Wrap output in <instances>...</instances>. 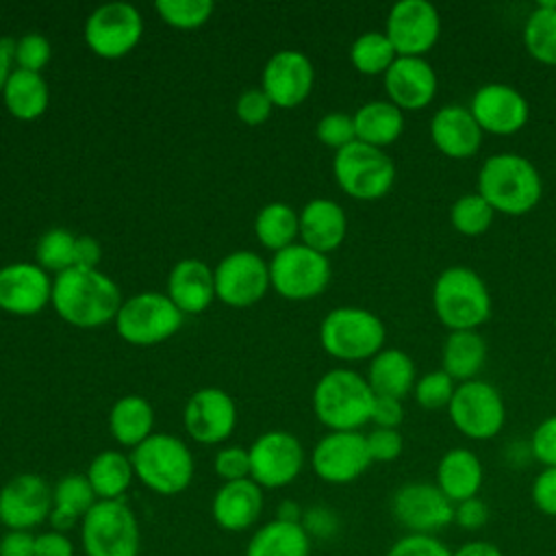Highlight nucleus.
I'll use <instances>...</instances> for the list:
<instances>
[{"label": "nucleus", "mask_w": 556, "mask_h": 556, "mask_svg": "<svg viewBox=\"0 0 556 556\" xmlns=\"http://www.w3.org/2000/svg\"><path fill=\"white\" fill-rule=\"evenodd\" d=\"M52 306L61 319L78 328H98L117 317L119 287L100 269L70 267L52 280Z\"/></svg>", "instance_id": "obj_1"}, {"label": "nucleus", "mask_w": 556, "mask_h": 556, "mask_svg": "<svg viewBox=\"0 0 556 556\" xmlns=\"http://www.w3.org/2000/svg\"><path fill=\"white\" fill-rule=\"evenodd\" d=\"M476 191L495 213L519 217L539 204L543 180L536 165L523 154L497 152L480 165Z\"/></svg>", "instance_id": "obj_2"}, {"label": "nucleus", "mask_w": 556, "mask_h": 556, "mask_svg": "<svg viewBox=\"0 0 556 556\" xmlns=\"http://www.w3.org/2000/svg\"><path fill=\"white\" fill-rule=\"evenodd\" d=\"M432 308L450 332L478 330L491 317V293L478 271L452 265L432 285Z\"/></svg>", "instance_id": "obj_3"}, {"label": "nucleus", "mask_w": 556, "mask_h": 556, "mask_svg": "<svg viewBox=\"0 0 556 556\" xmlns=\"http://www.w3.org/2000/svg\"><path fill=\"white\" fill-rule=\"evenodd\" d=\"M374 391L365 376L337 367L326 371L313 389V413L332 430H358L371 419Z\"/></svg>", "instance_id": "obj_4"}, {"label": "nucleus", "mask_w": 556, "mask_h": 556, "mask_svg": "<svg viewBox=\"0 0 556 556\" xmlns=\"http://www.w3.org/2000/svg\"><path fill=\"white\" fill-rule=\"evenodd\" d=\"M135 478L159 495H178L193 480V454L167 432H152L130 452Z\"/></svg>", "instance_id": "obj_5"}, {"label": "nucleus", "mask_w": 556, "mask_h": 556, "mask_svg": "<svg viewBox=\"0 0 556 556\" xmlns=\"http://www.w3.org/2000/svg\"><path fill=\"white\" fill-rule=\"evenodd\" d=\"M387 339L384 321L369 308L337 306L319 324V341L326 354L354 363L374 358Z\"/></svg>", "instance_id": "obj_6"}, {"label": "nucleus", "mask_w": 556, "mask_h": 556, "mask_svg": "<svg viewBox=\"0 0 556 556\" xmlns=\"http://www.w3.org/2000/svg\"><path fill=\"white\" fill-rule=\"evenodd\" d=\"M85 556H139L141 530L124 500H98L80 519Z\"/></svg>", "instance_id": "obj_7"}, {"label": "nucleus", "mask_w": 556, "mask_h": 556, "mask_svg": "<svg viewBox=\"0 0 556 556\" xmlns=\"http://www.w3.org/2000/svg\"><path fill=\"white\" fill-rule=\"evenodd\" d=\"M332 174L345 195L371 202L391 191L395 182V163L384 150L354 141L334 152Z\"/></svg>", "instance_id": "obj_8"}, {"label": "nucleus", "mask_w": 556, "mask_h": 556, "mask_svg": "<svg viewBox=\"0 0 556 556\" xmlns=\"http://www.w3.org/2000/svg\"><path fill=\"white\" fill-rule=\"evenodd\" d=\"M447 415L452 426L471 441H489L497 437L506 424L502 393L480 378L456 384Z\"/></svg>", "instance_id": "obj_9"}, {"label": "nucleus", "mask_w": 556, "mask_h": 556, "mask_svg": "<svg viewBox=\"0 0 556 556\" xmlns=\"http://www.w3.org/2000/svg\"><path fill=\"white\" fill-rule=\"evenodd\" d=\"M330 276L328 256L304 243H293L276 252L269 261V285L287 300H313L321 295Z\"/></svg>", "instance_id": "obj_10"}, {"label": "nucleus", "mask_w": 556, "mask_h": 556, "mask_svg": "<svg viewBox=\"0 0 556 556\" xmlns=\"http://www.w3.org/2000/svg\"><path fill=\"white\" fill-rule=\"evenodd\" d=\"M182 324V313L176 304L159 291H141L122 302L115 328L117 334L132 345H154L172 334Z\"/></svg>", "instance_id": "obj_11"}, {"label": "nucleus", "mask_w": 556, "mask_h": 556, "mask_svg": "<svg viewBox=\"0 0 556 556\" xmlns=\"http://www.w3.org/2000/svg\"><path fill=\"white\" fill-rule=\"evenodd\" d=\"M391 515L408 534H434L454 523V504L434 482L410 480L391 495Z\"/></svg>", "instance_id": "obj_12"}, {"label": "nucleus", "mask_w": 556, "mask_h": 556, "mask_svg": "<svg viewBox=\"0 0 556 556\" xmlns=\"http://www.w3.org/2000/svg\"><path fill=\"white\" fill-rule=\"evenodd\" d=\"M143 33V17L128 2H106L85 22V41L96 56L122 59L135 50Z\"/></svg>", "instance_id": "obj_13"}, {"label": "nucleus", "mask_w": 556, "mask_h": 556, "mask_svg": "<svg viewBox=\"0 0 556 556\" xmlns=\"http://www.w3.org/2000/svg\"><path fill=\"white\" fill-rule=\"evenodd\" d=\"M250 478L261 489H282L291 484L304 467V447L287 430H269L248 447Z\"/></svg>", "instance_id": "obj_14"}, {"label": "nucleus", "mask_w": 556, "mask_h": 556, "mask_svg": "<svg viewBox=\"0 0 556 556\" xmlns=\"http://www.w3.org/2000/svg\"><path fill=\"white\" fill-rule=\"evenodd\" d=\"M384 35L397 56H426L439 41L441 15L428 0H400L387 15Z\"/></svg>", "instance_id": "obj_15"}, {"label": "nucleus", "mask_w": 556, "mask_h": 556, "mask_svg": "<svg viewBox=\"0 0 556 556\" xmlns=\"http://www.w3.org/2000/svg\"><path fill=\"white\" fill-rule=\"evenodd\" d=\"M371 465L365 434L358 430H332L324 434L313 452L311 467L328 484H348L361 478Z\"/></svg>", "instance_id": "obj_16"}, {"label": "nucleus", "mask_w": 556, "mask_h": 556, "mask_svg": "<svg viewBox=\"0 0 556 556\" xmlns=\"http://www.w3.org/2000/svg\"><path fill=\"white\" fill-rule=\"evenodd\" d=\"M215 295L228 306L243 308L258 302L269 289V265L250 250L224 256L213 269Z\"/></svg>", "instance_id": "obj_17"}, {"label": "nucleus", "mask_w": 556, "mask_h": 556, "mask_svg": "<svg viewBox=\"0 0 556 556\" xmlns=\"http://www.w3.org/2000/svg\"><path fill=\"white\" fill-rule=\"evenodd\" d=\"M52 486L39 473H17L0 489V523L7 530H26L48 521Z\"/></svg>", "instance_id": "obj_18"}, {"label": "nucleus", "mask_w": 556, "mask_h": 556, "mask_svg": "<svg viewBox=\"0 0 556 556\" xmlns=\"http://www.w3.org/2000/svg\"><path fill=\"white\" fill-rule=\"evenodd\" d=\"M469 111L482 132L500 137L519 132L530 117V104L526 96L506 83L480 85L471 96Z\"/></svg>", "instance_id": "obj_19"}, {"label": "nucleus", "mask_w": 556, "mask_h": 556, "mask_svg": "<svg viewBox=\"0 0 556 556\" xmlns=\"http://www.w3.org/2000/svg\"><path fill=\"white\" fill-rule=\"evenodd\" d=\"M315 70L311 59L300 50H278L269 56L261 74V89L274 106L293 109L313 91Z\"/></svg>", "instance_id": "obj_20"}, {"label": "nucleus", "mask_w": 556, "mask_h": 556, "mask_svg": "<svg viewBox=\"0 0 556 556\" xmlns=\"http://www.w3.org/2000/svg\"><path fill=\"white\" fill-rule=\"evenodd\" d=\"M182 421L187 434L204 445H215L226 441L237 426L235 400L215 387H204L195 391L182 410Z\"/></svg>", "instance_id": "obj_21"}, {"label": "nucleus", "mask_w": 556, "mask_h": 556, "mask_svg": "<svg viewBox=\"0 0 556 556\" xmlns=\"http://www.w3.org/2000/svg\"><path fill=\"white\" fill-rule=\"evenodd\" d=\"M387 100L404 111H421L432 104L439 80L424 56H397L382 76Z\"/></svg>", "instance_id": "obj_22"}, {"label": "nucleus", "mask_w": 556, "mask_h": 556, "mask_svg": "<svg viewBox=\"0 0 556 556\" xmlns=\"http://www.w3.org/2000/svg\"><path fill=\"white\" fill-rule=\"evenodd\" d=\"M52 300V280L37 263L0 267V308L11 315H35Z\"/></svg>", "instance_id": "obj_23"}, {"label": "nucleus", "mask_w": 556, "mask_h": 556, "mask_svg": "<svg viewBox=\"0 0 556 556\" xmlns=\"http://www.w3.org/2000/svg\"><path fill=\"white\" fill-rule=\"evenodd\" d=\"M482 128L469 106L445 104L430 119V139L434 148L456 161L473 156L482 146Z\"/></svg>", "instance_id": "obj_24"}, {"label": "nucleus", "mask_w": 556, "mask_h": 556, "mask_svg": "<svg viewBox=\"0 0 556 556\" xmlns=\"http://www.w3.org/2000/svg\"><path fill=\"white\" fill-rule=\"evenodd\" d=\"M263 513V489L252 480L224 482L211 502L213 521L226 532H243L252 528Z\"/></svg>", "instance_id": "obj_25"}, {"label": "nucleus", "mask_w": 556, "mask_h": 556, "mask_svg": "<svg viewBox=\"0 0 556 556\" xmlns=\"http://www.w3.org/2000/svg\"><path fill=\"white\" fill-rule=\"evenodd\" d=\"M167 298L182 315H198L206 311L217 298L213 269L200 258L178 261L167 278Z\"/></svg>", "instance_id": "obj_26"}, {"label": "nucleus", "mask_w": 556, "mask_h": 556, "mask_svg": "<svg viewBox=\"0 0 556 556\" xmlns=\"http://www.w3.org/2000/svg\"><path fill=\"white\" fill-rule=\"evenodd\" d=\"M348 235V215L330 198H315L300 211V239L304 245L328 254L337 250Z\"/></svg>", "instance_id": "obj_27"}, {"label": "nucleus", "mask_w": 556, "mask_h": 556, "mask_svg": "<svg viewBox=\"0 0 556 556\" xmlns=\"http://www.w3.org/2000/svg\"><path fill=\"white\" fill-rule=\"evenodd\" d=\"M482 482H484L482 460L469 447H452L437 463L434 484L452 504H458L469 497H478Z\"/></svg>", "instance_id": "obj_28"}, {"label": "nucleus", "mask_w": 556, "mask_h": 556, "mask_svg": "<svg viewBox=\"0 0 556 556\" xmlns=\"http://www.w3.org/2000/svg\"><path fill=\"white\" fill-rule=\"evenodd\" d=\"M365 378L374 395L404 400L417 382L415 361L400 348H382L369 361Z\"/></svg>", "instance_id": "obj_29"}, {"label": "nucleus", "mask_w": 556, "mask_h": 556, "mask_svg": "<svg viewBox=\"0 0 556 556\" xmlns=\"http://www.w3.org/2000/svg\"><path fill=\"white\" fill-rule=\"evenodd\" d=\"M98 502L85 473H67L52 486V510L48 517L50 530L67 534L80 526V519Z\"/></svg>", "instance_id": "obj_30"}, {"label": "nucleus", "mask_w": 556, "mask_h": 556, "mask_svg": "<svg viewBox=\"0 0 556 556\" xmlns=\"http://www.w3.org/2000/svg\"><path fill=\"white\" fill-rule=\"evenodd\" d=\"M486 339L478 330H454L441 350V369L458 384L476 380L486 363Z\"/></svg>", "instance_id": "obj_31"}, {"label": "nucleus", "mask_w": 556, "mask_h": 556, "mask_svg": "<svg viewBox=\"0 0 556 556\" xmlns=\"http://www.w3.org/2000/svg\"><path fill=\"white\" fill-rule=\"evenodd\" d=\"M352 117L356 141L380 150L395 143L404 132V113L389 100H369Z\"/></svg>", "instance_id": "obj_32"}, {"label": "nucleus", "mask_w": 556, "mask_h": 556, "mask_svg": "<svg viewBox=\"0 0 556 556\" xmlns=\"http://www.w3.org/2000/svg\"><path fill=\"white\" fill-rule=\"evenodd\" d=\"M243 556H311V536L302 523L271 519L252 532Z\"/></svg>", "instance_id": "obj_33"}, {"label": "nucleus", "mask_w": 556, "mask_h": 556, "mask_svg": "<svg viewBox=\"0 0 556 556\" xmlns=\"http://www.w3.org/2000/svg\"><path fill=\"white\" fill-rule=\"evenodd\" d=\"M2 100L7 111L22 122L37 119L48 109V83L41 74L28 70H13L4 83Z\"/></svg>", "instance_id": "obj_34"}, {"label": "nucleus", "mask_w": 556, "mask_h": 556, "mask_svg": "<svg viewBox=\"0 0 556 556\" xmlns=\"http://www.w3.org/2000/svg\"><path fill=\"white\" fill-rule=\"evenodd\" d=\"M154 410L141 395L119 397L109 413V430L113 439L124 447H137L152 434Z\"/></svg>", "instance_id": "obj_35"}, {"label": "nucleus", "mask_w": 556, "mask_h": 556, "mask_svg": "<svg viewBox=\"0 0 556 556\" xmlns=\"http://www.w3.org/2000/svg\"><path fill=\"white\" fill-rule=\"evenodd\" d=\"M85 476L98 500H124L132 484L135 469L130 456L117 450H102L91 458Z\"/></svg>", "instance_id": "obj_36"}, {"label": "nucleus", "mask_w": 556, "mask_h": 556, "mask_svg": "<svg viewBox=\"0 0 556 556\" xmlns=\"http://www.w3.org/2000/svg\"><path fill=\"white\" fill-rule=\"evenodd\" d=\"M523 46L528 54L543 63L556 65V2H536L523 22Z\"/></svg>", "instance_id": "obj_37"}, {"label": "nucleus", "mask_w": 556, "mask_h": 556, "mask_svg": "<svg viewBox=\"0 0 556 556\" xmlns=\"http://www.w3.org/2000/svg\"><path fill=\"white\" fill-rule=\"evenodd\" d=\"M254 235L263 248L280 252L300 235V215L285 202L265 204L254 219Z\"/></svg>", "instance_id": "obj_38"}, {"label": "nucleus", "mask_w": 556, "mask_h": 556, "mask_svg": "<svg viewBox=\"0 0 556 556\" xmlns=\"http://www.w3.org/2000/svg\"><path fill=\"white\" fill-rule=\"evenodd\" d=\"M397 59L384 30H367L358 35L350 46V61L356 72L365 76H384L391 63Z\"/></svg>", "instance_id": "obj_39"}, {"label": "nucleus", "mask_w": 556, "mask_h": 556, "mask_svg": "<svg viewBox=\"0 0 556 556\" xmlns=\"http://www.w3.org/2000/svg\"><path fill=\"white\" fill-rule=\"evenodd\" d=\"M493 217H495V211L478 191L456 198L450 206V224L456 232L465 237L484 235L491 228Z\"/></svg>", "instance_id": "obj_40"}, {"label": "nucleus", "mask_w": 556, "mask_h": 556, "mask_svg": "<svg viewBox=\"0 0 556 556\" xmlns=\"http://www.w3.org/2000/svg\"><path fill=\"white\" fill-rule=\"evenodd\" d=\"M74 248H76V237L70 230L61 226L50 228L37 239V245H35L37 265L61 274L74 267Z\"/></svg>", "instance_id": "obj_41"}, {"label": "nucleus", "mask_w": 556, "mask_h": 556, "mask_svg": "<svg viewBox=\"0 0 556 556\" xmlns=\"http://www.w3.org/2000/svg\"><path fill=\"white\" fill-rule=\"evenodd\" d=\"M154 9L165 24L180 30H191L211 17L215 4L211 0H159Z\"/></svg>", "instance_id": "obj_42"}, {"label": "nucleus", "mask_w": 556, "mask_h": 556, "mask_svg": "<svg viewBox=\"0 0 556 556\" xmlns=\"http://www.w3.org/2000/svg\"><path fill=\"white\" fill-rule=\"evenodd\" d=\"M454 389H456V382L443 369H432L417 378L413 387V395L421 408L439 410V408H447L454 395Z\"/></svg>", "instance_id": "obj_43"}, {"label": "nucleus", "mask_w": 556, "mask_h": 556, "mask_svg": "<svg viewBox=\"0 0 556 556\" xmlns=\"http://www.w3.org/2000/svg\"><path fill=\"white\" fill-rule=\"evenodd\" d=\"M315 135L317 139L332 148L334 152L354 143L356 141V130H354V117L348 115V113H341V111H332V113H326L317 126H315Z\"/></svg>", "instance_id": "obj_44"}, {"label": "nucleus", "mask_w": 556, "mask_h": 556, "mask_svg": "<svg viewBox=\"0 0 556 556\" xmlns=\"http://www.w3.org/2000/svg\"><path fill=\"white\" fill-rule=\"evenodd\" d=\"M52 56L50 41L39 33H26L20 39H15V52L13 61L17 63V70H28L41 74V70L48 65Z\"/></svg>", "instance_id": "obj_45"}, {"label": "nucleus", "mask_w": 556, "mask_h": 556, "mask_svg": "<svg viewBox=\"0 0 556 556\" xmlns=\"http://www.w3.org/2000/svg\"><path fill=\"white\" fill-rule=\"evenodd\" d=\"M384 556H452V549L434 534H404L391 543Z\"/></svg>", "instance_id": "obj_46"}, {"label": "nucleus", "mask_w": 556, "mask_h": 556, "mask_svg": "<svg viewBox=\"0 0 556 556\" xmlns=\"http://www.w3.org/2000/svg\"><path fill=\"white\" fill-rule=\"evenodd\" d=\"M365 441L371 463H391L400 458L404 450V439L395 428H374L365 434Z\"/></svg>", "instance_id": "obj_47"}, {"label": "nucleus", "mask_w": 556, "mask_h": 556, "mask_svg": "<svg viewBox=\"0 0 556 556\" xmlns=\"http://www.w3.org/2000/svg\"><path fill=\"white\" fill-rule=\"evenodd\" d=\"M213 469H215V473H217L224 482L250 478V454H248V450L241 447V445L224 447V450H219V452L215 454Z\"/></svg>", "instance_id": "obj_48"}, {"label": "nucleus", "mask_w": 556, "mask_h": 556, "mask_svg": "<svg viewBox=\"0 0 556 556\" xmlns=\"http://www.w3.org/2000/svg\"><path fill=\"white\" fill-rule=\"evenodd\" d=\"M528 443L534 460H539L543 467H556V415L539 421Z\"/></svg>", "instance_id": "obj_49"}, {"label": "nucleus", "mask_w": 556, "mask_h": 556, "mask_svg": "<svg viewBox=\"0 0 556 556\" xmlns=\"http://www.w3.org/2000/svg\"><path fill=\"white\" fill-rule=\"evenodd\" d=\"M271 100L267 98V93L261 89V87H252V89H245L237 104H235V111L239 115V119L248 126H258L263 122H267V117L271 115Z\"/></svg>", "instance_id": "obj_50"}, {"label": "nucleus", "mask_w": 556, "mask_h": 556, "mask_svg": "<svg viewBox=\"0 0 556 556\" xmlns=\"http://www.w3.org/2000/svg\"><path fill=\"white\" fill-rule=\"evenodd\" d=\"M532 504L539 513L556 517V467H543L530 486Z\"/></svg>", "instance_id": "obj_51"}, {"label": "nucleus", "mask_w": 556, "mask_h": 556, "mask_svg": "<svg viewBox=\"0 0 556 556\" xmlns=\"http://www.w3.org/2000/svg\"><path fill=\"white\" fill-rule=\"evenodd\" d=\"M339 517L332 508L328 506H311L304 510L302 515V528L306 530V534L313 539H332L339 532Z\"/></svg>", "instance_id": "obj_52"}, {"label": "nucleus", "mask_w": 556, "mask_h": 556, "mask_svg": "<svg viewBox=\"0 0 556 556\" xmlns=\"http://www.w3.org/2000/svg\"><path fill=\"white\" fill-rule=\"evenodd\" d=\"M489 521V506L482 497H469L454 504V523L467 532H478Z\"/></svg>", "instance_id": "obj_53"}, {"label": "nucleus", "mask_w": 556, "mask_h": 556, "mask_svg": "<svg viewBox=\"0 0 556 556\" xmlns=\"http://www.w3.org/2000/svg\"><path fill=\"white\" fill-rule=\"evenodd\" d=\"M369 421L374 424V428H395L397 430L400 424L404 421V404H402V400L376 395Z\"/></svg>", "instance_id": "obj_54"}, {"label": "nucleus", "mask_w": 556, "mask_h": 556, "mask_svg": "<svg viewBox=\"0 0 556 556\" xmlns=\"http://www.w3.org/2000/svg\"><path fill=\"white\" fill-rule=\"evenodd\" d=\"M35 556H76V547L67 534L43 530L35 534Z\"/></svg>", "instance_id": "obj_55"}, {"label": "nucleus", "mask_w": 556, "mask_h": 556, "mask_svg": "<svg viewBox=\"0 0 556 556\" xmlns=\"http://www.w3.org/2000/svg\"><path fill=\"white\" fill-rule=\"evenodd\" d=\"M0 556H35V534L26 530H7L0 536Z\"/></svg>", "instance_id": "obj_56"}, {"label": "nucleus", "mask_w": 556, "mask_h": 556, "mask_svg": "<svg viewBox=\"0 0 556 556\" xmlns=\"http://www.w3.org/2000/svg\"><path fill=\"white\" fill-rule=\"evenodd\" d=\"M102 258V250L98 239L89 235L76 237V248H74V267L83 269H98V263Z\"/></svg>", "instance_id": "obj_57"}, {"label": "nucleus", "mask_w": 556, "mask_h": 556, "mask_svg": "<svg viewBox=\"0 0 556 556\" xmlns=\"http://www.w3.org/2000/svg\"><path fill=\"white\" fill-rule=\"evenodd\" d=\"M452 556H504V552L493 543V541H486V539H471V541H465L460 543Z\"/></svg>", "instance_id": "obj_58"}, {"label": "nucleus", "mask_w": 556, "mask_h": 556, "mask_svg": "<svg viewBox=\"0 0 556 556\" xmlns=\"http://www.w3.org/2000/svg\"><path fill=\"white\" fill-rule=\"evenodd\" d=\"M504 458L510 467H526L532 458V450H530V443L528 441H513L506 445L504 450Z\"/></svg>", "instance_id": "obj_59"}, {"label": "nucleus", "mask_w": 556, "mask_h": 556, "mask_svg": "<svg viewBox=\"0 0 556 556\" xmlns=\"http://www.w3.org/2000/svg\"><path fill=\"white\" fill-rule=\"evenodd\" d=\"M13 52H15V39L11 37H2L0 39V93L4 89V83L9 78V67H11V61H13Z\"/></svg>", "instance_id": "obj_60"}, {"label": "nucleus", "mask_w": 556, "mask_h": 556, "mask_svg": "<svg viewBox=\"0 0 556 556\" xmlns=\"http://www.w3.org/2000/svg\"><path fill=\"white\" fill-rule=\"evenodd\" d=\"M302 515H304V508L293 500H282L276 508V519H282V521L302 523Z\"/></svg>", "instance_id": "obj_61"}]
</instances>
